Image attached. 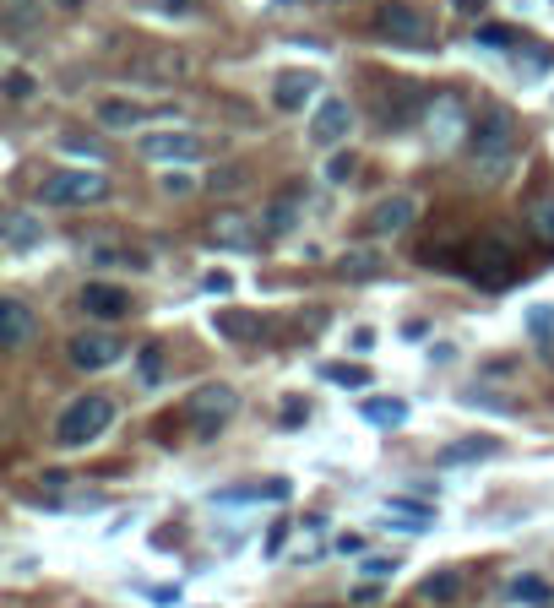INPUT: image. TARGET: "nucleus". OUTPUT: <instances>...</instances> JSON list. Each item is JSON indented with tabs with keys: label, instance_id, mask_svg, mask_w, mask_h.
<instances>
[{
	"label": "nucleus",
	"instance_id": "nucleus-11",
	"mask_svg": "<svg viewBox=\"0 0 554 608\" xmlns=\"http://www.w3.org/2000/svg\"><path fill=\"white\" fill-rule=\"evenodd\" d=\"M76 304H82L92 321H125V315H131V294H125L120 283H87V288L76 294Z\"/></svg>",
	"mask_w": 554,
	"mask_h": 608
},
{
	"label": "nucleus",
	"instance_id": "nucleus-38",
	"mask_svg": "<svg viewBox=\"0 0 554 608\" xmlns=\"http://www.w3.org/2000/svg\"><path fill=\"white\" fill-rule=\"evenodd\" d=\"M305 419H310V408H305V402H288V408H283V424H288V429H299Z\"/></svg>",
	"mask_w": 554,
	"mask_h": 608
},
{
	"label": "nucleus",
	"instance_id": "nucleus-22",
	"mask_svg": "<svg viewBox=\"0 0 554 608\" xmlns=\"http://www.w3.org/2000/svg\"><path fill=\"white\" fill-rule=\"evenodd\" d=\"M495 451H501V440L473 435V440H452V446L441 451V462H479V457H495Z\"/></svg>",
	"mask_w": 554,
	"mask_h": 608
},
{
	"label": "nucleus",
	"instance_id": "nucleus-1",
	"mask_svg": "<svg viewBox=\"0 0 554 608\" xmlns=\"http://www.w3.org/2000/svg\"><path fill=\"white\" fill-rule=\"evenodd\" d=\"M511 169H517V125H511L506 109H495L473 125V179L501 185Z\"/></svg>",
	"mask_w": 554,
	"mask_h": 608
},
{
	"label": "nucleus",
	"instance_id": "nucleus-42",
	"mask_svg": "<svg viewBox=\"0 0 554 608\" xmlns=\"http://www.w3.org/2000/svg\"><path fill=\"white\" fill-rule=\"evenodd\" d=\"M354 603H381V587H375V582H364V587H359V593H354Z\"/></svg>",
	"mask_w": 554,
	"mask_h": 608
},
{
	"label": "nucleus",
	"instance_id": "nucleus-25",
	"mask_svg": "<svg viewBox=\"0 0 554 608\" xmlns=\"http://www.w3.org/2000/svg\"><path fill=\"white\" fill-rule=\"evenodd\" d=\"M158 381H163V348L147 343V348L136 353V386H158Z\"/></svg>",
	"mask_w": 554,
	"mask_h": 608
},
{
	"label": "nucleus",
	"instance_id": "nucleus-41",
	"mask_svg": "<svg viewBox=\"0 0 554 608\" xmlns=\"http://www.w3.org/2000/svg\"><path fill=\"white\" fill-rule=\"evenodd\" d=\"M337 555H364V538H354V533H343V538H337Z\"/></svg>",
	"mask_w": 554,
	"mask_h": 608
},
{
	"label": "nucleus",
	"instance_id": "nucleus-12",
	"mask_svg": "<svg viewBox=\"0 0 554 608\" xmlns=\"http://www.w3.org/2000/svg\"><path fill=\"white\" fill-rule=\"evenodd\" d=\"M38 337V315L22 304V299H0V343L16 353V348H27Z\"/></svg>",
	"mask_w": 554,
	"mask_h": 608
},
{
	"label": "nucleus",
	"instance_id": "nucleus-6",
	"mask_svg": "<svg viewBox=\"0 0 554 608\" xmlns=\"http://www.w3.org/2000/svg\"><path fill=\"white\" fill-rule=\"evenodd\" d=\"M65 359L76 364V370H109V364H120L125 359V343L114 337V332H76L71 343H65Z\"/></svg>",
	"mask_w": 554,
	"mask_h": 608
},
{
	"label": "nucleus",
	"instance_id": "nucleus-24",
	"mask_svg": "<svg viewBox=\"0 0 554 608\" xmlns=\"http://www.w3.org/2000/svg\"><path fill=\"white\" fill-rule=\"evenodd\" d=\"M294 223H299V201H294V196L272 201V207H267V217H261V228H267V234H288Z\"/></svg>",
	"mask_w": 554,
	"mask_h": 608
},
{
	"label": "nucleus",
	"instance_id": "nucleus-27",
	"mask_svg": "<svg viewBox=\"0 0 554 608\" xmlns=\"http://www.w3.org/2000/svg\"><path fill=\"white\" fill-rule=\"evenodd\" d=\"M60 147H65V152H76V158L103 163V141H92V136H76V130H71V136H60Z\"/></svg>",
	"mask_w": 554,
	"mask_h": 608
},
{
	"label": "nucleus",
	"instance_id": "nucleus-3",
	"mask_svg": "<svg viewBox=\"0 0 554 608\" xmlns=\"http://www.w3.org/2000/svg\"><path fill=\"white\" fill-rule=\"evenodd\" d=\"M381 38L386 43H403V49H435L441 43V27L424 5L413 0H386L381 5Z\"/></svg>",
	"mask_w": 554,
	"mask_h": 608
},
{
	"label": "nucleus",
	"instance_id": "nucleus-19",
	"mask_svg": "<svg viewBox=\"0 0 554 608\" xmlns=\"http://www.w3.org/2000/svg\"><path fill=\"white\" fill-rule=\"evenodd\" d=\"M337 272H343L348 283H375V277H386V256H381V250H348V256L337 261Z\"/></svg>",
	"mask_w": 554,
	"mask_h": 608
},
{
	"label": "nucleus",
	"instance_id": "nucleus-9",
	"mask_svg": "<svg viewBox=\"0 0 554 608\" xmlns=\"http://www.w3.org/2000/svg\"><path fill=\"white\" fill-rule=\"evenodd\" d=\"M462 125H473V120H468L462 98H452V92H441V98L430 103V114H424V130H430L435 147H452V141L462 136Z\"/></svg>",
	"mask_w": 554,
	"mask_h": 608
},
{
	"label": "nucleus",
	"instance_id": "nucleus-13",
	"mask_svg": "<svg viewBox=\"0 0 554 608\" xmlns=\"http://www.w3.org/2000/svg\"><path fill=\"white\" fill-rule=\"evenodd\" d=\"M316 87H321V76H316V71H283V76L272 82V103H277V109H288V114H299V109L316 98Z\"/></svg>",
	"mask_w": 554,
	"mask_h": 608
},
{
	"label": "nucleus",
	"instance_id": "nucleus-39",
	"mask_svg": "<svg viewBox=\"0 0 554 608\" xmlns=\"http://www.w3.org/2000/svg\"><path fill=\"white\" fill-rule=\"evenodd\" d=\"M283 538H288V522H272V533H267V555H277Z\"/></svg>",
	"mask_w": 554,
	"mask_h": 608
},
{
	"label": "nucleus",
	"instance_id": "nucleus-40",
	"mask_svg": "<svg viewBox=\"0 0 554 608\" xmlns=\"http://www.w3.org/2000/svg\"><path fill=\"white\" fill-rule=\"evenodd\" d=\"M370 348H375V332H370V326H359V332H354V353H370Z\"/></svg>",
	"mask_w": 554,
	"mask_h": 608
},
{
	"label": "nucleus",
	"instance_id": "nucleus-23",
	"mask_svg": "<svg viewBox=\"0 0 554 608\" xmlns=\"http://www.w3.org/2000/svg\"><path fill=\"white\" fill-rule=\"evenodd\" d=\"M141 71H152L158 82H174V76H185V71H190V60H185V54H174V49H163V54H147V60H141Z\"/></svg>",
	"mask_w": 554,
	"mask_h": 608
},
{
	"label": "nucleus",
	"instance_id": "nucleus-46",
	"mask_svg": "<svg viewBox=\"0 0 554 608\" xmlns=\"http://www.w3.org/2000/svg\"><path fill=\"white\" fill-rule=\"evenodd\" d=\"M316 608H321V603H316Z\"/></svg>",
	"mask_w": 554,
	"mask_h": 608
},
{
	"label": "nucleus",
	"instance_id": "nucleus-18",
	"mask_svg": "<svg viewBox=\"0 0 554 608\" xmlns=\"http://www.w3.org/2000/svg\"><path fill=\"white\" fill-rule=\"evenodd\" d=\"M0 239H5V250H16V256H22V250H33V245L44 239V223H38L33 212H11V217H5V228H0Z\"/></svg>",
	"mask_w": 554,
	"mask_h": 608
},
{
	"label": "nucleus",
	"instance_id": "nucleus-16",
	"mask_svg": "<svg viewBox=\"0 0 554 608\" xmlns=\"http://www.w3.org/2000/svg\"><path fill=\"white\" fill-rule=\"evenodd\" d=\"M212 332L228 337V343H261L267 326H261L256 315H245V310H218V315H212Z\"/></svg>",
	"mask_w": 554,
	"mask_h": 608
},
{
	"label": "nucleus",
	"instance_id": "nucleus-17",
	"mask_svg": "<svg viewBox=\"0 0 554 608\" xmlns=\"http://www.w3.org/2000/svg\"><path fill=\"white\" fill-rule=\"evenodd\" d=\"M359 413H364V424H375V429H403V424H408V402H403V397H364Z\"/></svg>",
	"mask_w": 554,
	"mask_h": 608
},
{
	"label": "nucleus",
	"instance_id": "nucleus-36",
	"mask_svg": "<svg viewBox=\"0 0 554 608\" xmlns=\"http://www.w3.org/2000/svg\"><path fill=\"white\" fill-rule=\"evenodd\" d=\"M511 38H517L511 27H479V43H490V49H506Z\"/></svg>",
	"mask_w": 554,
	"mask_h": 608
},
{
	"label": "nucleus",
	"instance_id": "nucleus-35",
	"mask_svg": "<svg viewBox=\"0 0 554 608\" xmlns=\"http://www.w3.org/2000/svg\"><path fill=\"white\" fill-rule=\"evenodd\" d=\"M364 571L370 576H397V555H364Z\"/></svg>",
	"mask_w": 554,
	"mask_h": 608
},
{
	"label": "nucleus",
	"instance_id": "nucleus-14",
	"mask_svg": "<svg viewBox=\"0 0 554 608\" xmlns=\"http://www.w3.org/2000/svg\"><path fill=\"white\" fill-rule=\"evenodd\" d=\"M413 217H419V201L413 196H386L370 212V234H403V228H413Z\"/></svg>",
	"mask_w": 554,
	"mask_h": 608
},
{
	"label": "nucleus",
	"instance_id": "nucleus-20",
	"mask_svg": "<svg viewBox=\"0 0 554 608\" xmlns=\"http://www.w3.org/2000/svg\"><path fill=\"white\" fill-rule=\"evenodd\" d=\"M92 114H98V125H109V130H131V125H141V120H147V109H141V103H131V98H103Z\"/></svg>",
	"mask_w": 554,
	"mask_h": 608
},
{
	"label": "nucleus",
	"instance_id": "nucleus-32",
	"mask_svg": "<svg viewBox=\"0 0 554 608\" xmlns=\"http://www.w3.org/2000/svg\"><path fill=\"white\" fill-rule=\"evenodd\" d=\"M5 98H16V103L33 98V76H27V71H11V76H5Z\"/></svg>",
	"mask_w": 554,
	"mask_h": 608
},
{
	"label": "nucleus",
	"instance_id": "nucleus-30",
	"mask_svg": "<svg viewBox=\"0 0 554 608\" xmlns=\"http://www.w3.org/2000/svg\"><path fill=\"white\" fill-rule=\"evenodd\" d=\"M321 375H326L332 386H370V375H364V370H348V364H326Z\"/></svg>",
	"mask_w": 554,
	"mask_h": 608
},
{
	"label": "nucleus",
	"instance_id": "nucleus-43",
	"mask_svg": "<svg viewBox=\"0 0 554 608\" xmlns=\"http://www.w3.org/2000/svg\"><path fill=\"white\" fill-rule=\"evenodd\" d=\"M457 5H462V11H484V0H457Z\"/></svg>",
	"mask_w": 554,
	"mask_h": 608
},
{
	"label": "nucleus",
	"instance_id": "nucleus-4",
	"mask_svg": "<svg viewBox=\"0 0 554 608\" xmlns=\"http://www.w3.org/2000/svg\"><path fill=\"white\" fill-rule=\"evenodd\" d=\"M103 196H109L103 169H54L38 185V201L44 207H87V201H103Z\"/></svg>",
	"mask_w": 554,
	"mask_h": 608
},
{
	"label": "nucleus",
	"instance_id": "nucleus-10",
	"mask_svg": "<svg viewBox=\"0 0 554 608\" xmlns=\"http://www.w3.org/2000/svg\"><path fill=\"white\" fill-rule=\"evenodd\" d=\"M207 234H212L218 245H228V250H256L267 228H261V223H250V212H212Z\"/></svg>",
	"mask_w": 554,
	"mask_h": 608
},
{
	"label": "nucleus",
	"instance_id": "nucleus-2",
	"mask_svg": "<svg viewBox=\"0 0 554 608\" xmlns=\"http://www.w3.org/2000/svg\"><path fill=\"white\" fill-rule=\"evenodd\" d=\"M109 424H114V402H109L103 391H87V397H76V402L60 408V419H54V440H60L65 451H82V446H92Z\"/></svg>",
	"mask_w": 554,
	"mask_h": 608
},
{
	"label": "nucleus",
	"instance_id": "nucleus-8",
	"mask_svg": "<svg viewBox=\"0 0 554 608\" xmlns=\"http://www.w3.org/2000/svg\"><path fill=\"white\" fill-rule=\"evenodd\" d=\"M348 125H354L348 98H321L316 114H310V141L316 147H337V141H348Z\"/></svg>",
	"mask_w": 554,
	"mask_h": 608
},
{
	"label": "nucleus",
	"instance_id": "nucleus-28",
	"mask_svg": "<svg viewBox=\"0 0 554 608\" xmlns=\"http://www.w3.org/2000/svg\"><path fill=\"white\" fill-rule=\"evenodd\" d=\"M354 169H359V158H354V152H332V163H326V185H348V179H354Z\"/></svg>",
	"mask_w": 554,
	"mask_h": 608
},
{
	"label": "nucleus",
	"instance_id": "nucleus-29",
	"mask_svg": "<svg viewBox=\"0 0 554 608\" xmlns=\"http://www.w3.org/2000/svg\"><path fill=\"white\" fill-rule=\"evenodd\" d=\"M528 223H533V234H539L544 245H554V201H539V207L528 212Z\"/></svg>",
	"mask_w": 554,
	"mask_h": 608
},
{
	"label": "nucleus",
	"instance_id": "nucleus-5",
	"mask_svg": "<svg viewBox=\"0 0 554 608\" xmlns=\"http://www.w3.org/2000/svg\"><path fill=\"white\" fill-rule=\"evenodd\" d=\"M234 413H239V391H234V386H223V381L196 386V391L185 397V419L196 424V435H218Z\"/></svg>",
	"mask_w": 554,
	"mask_h": 608
},
{
	"label": "nucleus",
	"instance_id": "nucleus-34",
	"mask_svg": "<svg viewBox=\"0 0 554 608\" xmlns=\"http://www.w3.org/2000/svg\"><path fill=\"white\" fill-rule=\"evenodd\" d=\"M528 332H533V337L544 343V337L554 332V310H528Z\"/></svg>",
	"mask_w": 554,
	"mask_h": 608
},
{
	"label": "nucleus",
	"instance_id": "nucleus-31",
	"mask_svg": "<svg viewBox=\"0 0 554 608\" xmlns=\"http://www.w3.org/2000/svg\"><path fill=\"white\" fill-rule=\"evenodd\" d=\"M207 185H212V190H245V185H250V174H245V169H223V174L212 169V179H207Z\"/></svg>",
	"mask_w": 554,
	"mask_h": 608
},
{
	"label": "nucleus",
	"instance_id": "nucleus-45",
	"mask_svg": "<svg viewBox=\"0 0 554 608\" xmlns=\"http://www.w3.org/2000/svg\"><path fill=\"white\" fill-rule=\"evenodd\" d=\"M11 5H27V0H11Z\"/></svg>",
	"mask_w": 554,
	"mask_h": 608
},
{
	"label": "nucleus",
	"instance_id": "nucleus-15",
	"mask_svg": "<svg viewBox=\"0 0 554 608\" xmlns=\"http://www.w3.org/2000/svg\"><path fill=\"white\" fill-rule=\"evenodd\" d=\"M386 522H392V527H408V533H430V527H435V506L408 500V495H392V500H386Z\"/></svg>",
	"mask_w": 554,
	"mask_h": 608
},
{
	"label": "nucleus",
	"instance_id": "nucleus-44",
	"mask_svg": "<svg viewBox=\"0 0 554 608\" xmlns=\"http://www.w3.org/2000/svg\"><path fill=\"white\" fill-rule=\"evenodd\" d=\"M60 5H65V11H76V5H87V0H60Z\"/></svg>",
	"mask_w": 554,
	"mask_h": 608
},
{
	"label": "nucleus",
	"instance_id": "nucleus-33",
	"mask_svg": "<svg viewBox=\"0 0 554 608\" xmlns=\"http://www.w3.org/2000/svg\"><path fill=\"white\" fill-rule=\"evenodd\" d=\"M158 185H163L169 196H185V190H196V179H190V174H180V169H163V179H158Z\"/></svg>",
	"mask_w": 554,
	"mask_h": 608
},
{
	"label": "nucleus",
	"instance_id": "nucleus-26",
	"mask_svg": "<svg viewBox=\"0 0 554 608\" xmlns=\"http://www.w3.org/2000/svg\"><path fill=\"white\" fill-rule=\"evenodd\" d=\"M511 598H517V603H549L554 587L544 576H517V582H511Z\"/></svg>",
	"mask_w": 554,
	"mask_h": 608
},
{
	"label": "nucleus",
	"instance_id": "nucleus-7",
	"mask_svg": "<svg viewBox=\"0 0 554 608\" xmlns=\"http://www.w3.org/2000/svg\"><path fill=\"white\" fill-rule=\"evenodd\" d=\"M136 147H141L147 163H169V169H174V163H196V158L207 152L201 136H190V130H147Z\"/></svg>",
	"mask_w": 554,
	"mask_h": 608
},
{
	"label": "nucleus",
	"instance_id": "nucleus-21",
	"mask_svg": "<svg viewBox=\"0 0 554 608\" xmlns=\"http://www.w3.org/2000/svg\"><path fill=\"white\" fill-rule=\"evenodd\" d=\"M419 598H424L430 608H452L457 598H462V576H457V571H435V576H424Z\"/></svg>",
	"mask_w": 554,
	"mask_h": 608
},
{
	"label": "nucleus",
	"instance_id": "nucleus-37",
	"mask_svg": "<svg viewBox=\"0 0 554 608\" xmlns=\"http://www.w3.org/2000/svg\"><path fill=\"white\" fill-rule=\"evenodd\" d=\"M201 288H207V294H228V288H234V277H228V272H207V277H201Z\"/></svg>",
	"mask_w": 554,
	"mask_h": 608
}]
</instances>
